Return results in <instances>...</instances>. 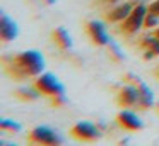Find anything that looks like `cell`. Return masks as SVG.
<instances>
[{"label": "cell", "mask_w": 159, "mask_h": 146, "mask_svg": "<svg viewBox=\"0 0 159 146\" xmlns=\"http://www.w3.org/2000/svg\"><path fill=\"white\" fill-rule=\"evenodd\" d=\"M28 141L31 144H43V146H57L62 144L63 139L58 136V132H55L52 127L46 126H38V127L31 129L28 134Z\"/></svg>", "instance_id": "obj_4"}, {"label": "cell", "mask_w": 159, "mask_h": 146, "mask_svg": "<svg viewBox=\"0 0 159 146\" xmlns=\"http://www.w3.org/2000/svg\"><path fill=\"white\" fill-rule=\"evenodd\" d=\"M154 36H156V37H157V39H159V27H157V29L154 31Z\"/></svg>", "instance_id": "obj_18"}, {"label": "cell", "mask_w": 159, "mask_h": 146, "mask_svg": "<svg viewBox=\"0 0 159 146\" xmlns=\"http://www.w3.org/2000/svg\"><path fill=\"white\" fill-rule=\"evenodd\" d=\"M147 9H149V12H152V14H156V15H159V0L152 2L151 5L147 7Z\"/></svg>", "instance_id": "obj_17"}, {"label": "cell", "mask_w": 159, "mask_h": 146, "mask_svg": "<svg viewBox=\"0 0 159 146\" xmlns=\"http://www.w3.org/2000/svg\"><path fill=\"white\" fill-rule=\"evenodd\" d=\"M137 87H139V97H140L139 98V109H151L152 104H154V95H152V92L142 81Z\"/></svg>", "instance_id": "obj_13"}, {"label": "cell", "mask_w": 159, "mask_h": 146, "mask_svg": "<svg viewBox=\"0 0 159 146\" xmlns=\"http://www.w3.org/2000/svg\"><path fill=\"white\" fill-rule=\"evenodd\" d=\"M157 75H159V73H157Z\"/></svg>", "instance_id": "obj_22"}, {"label": "cell", "mask_w": 159, "mask_h": 146, "mask_svg": "<svg viewBox=\"0 0 159 146\" xmlns=\"http://www.w3.org/2000/svg\"><path fill=\"white\" fill-rule=\"evenodd\" d=\"M139 87L137 85H125L118 90L116 102L120 107H139Z\"/></svg>", "instance_id": "obj_6"}, {"label": "cell", "mask_w": 159, "mask_h": 146, "mask_svg": "<svg viewBox=\"0 0 159 146\" xmlns=\"http://www.w3.org/2000/svg\"><path fill=\"white\" fill-rule=\"evenodd\" d=\"M134 5L135 3H132V2H127V3H121V5H118V7H113V9L110 10V12L104 15V19L108 20V22H113V24H120L121 20H125L127 19V15L132 12V9H134Z\"/></svg>", "instance_id": "obj_9"}, {"label": "cell", "mask_w": 159, "mask_h": 146, "mask_svg": "<svg viewBox=\"0 0 159 146\" xmlns=\"http://www.w3.org/2000/svg\"><path fill=\"white\" fill-rule=\"evenodd\" d=\"M34 90H38L41 95H46L53 100V105L58 107L60 104L65 102L63 98V85L57 80L55 75L45 73L34 80Z\"/></svg>", "instance_id": "obj_2"}, {"label": "cell", "mask_w": 159, "mask_h": 146, "mask_svg": "<svg viewBox=\"0 0 159 146\" xmlns=\"http://www.w3.org/2000/svg\"><path fill=\"white\" fill-rule=\"evenodd\" d=\"M46 3H55V0H45Z\"/></svg>", "instance_id": "obj_20"}, {"label": "cell", "mask_w": 159, "mask_h": 146, "mask_svg": "<svg viewBox=\"0 0 159 146\" xmlns=\"http://www.w3.org/2000/svg\"><path fill=\"white\" fill-rule=\"evenodd\" d=\"M53 41L60 49H70L72 48V39H70V34L67 29L63 27H57L53 31Z\"/></svg>", "instance_id": "obj_12"}, {"label": "cell", "mask_w": 159, "mask_h": 146, "mask_svg": "<svg viewBox=\"0 0 159 146\" xmlns=\"http://www.w3.org/2000/svg\"><path fill=\"white\" fill-rule=\"evenodd\" d=\"M86 32L89 36V39L93 41L96 46H106L110 43L108 39L106 29H104V24L99 22V20H91V22L86 24Z\"/></svg>", "instance_id": "obj_7"}, {"label": "cell", "mask_w": 159, "mask_h": 146, "mask_svg": "<svg viewBox=\"0 0 159 146\" xmlns=\"http://www.w3.org/2000/svg\"><path fill=\"white\" fill-rule=\"evenodd\" d=\"M116 124L125 131H139V129H142V121L132 111H121L116 115Z\"/></svg>", "instance_id": "obj_8"}, {"label": "cell", "mask_w": 159, "mask_h": 146, "mask_svg": "<svg viewBox=\"0 0 159 146\" xmlns=\"http://www.w3.org/2000/svg\"><path fill=\"white\" fill-rule=\"evenodd\" d=\"M39 92L38 90H29V88H19V90H16V97L19 98V100H26V102H31L34 100L36 97H38Z\"/></svg>", "instance_id": "obj_14"}, {"label": "cell", "mask_w": 159, "mask_h": 146, "mask_svg": "<svg viewBox=\"0 0 159 146\" xmlns=\"http://www.w3.org/2000/svg\"><path fill=\"white\" fill-rule=\"evenodd\" d=\"M70 136L74 139L80 143H93L96 139H99L101 132L98 131V127L91 122H77V124L72 126L70 129Z\"/></svg>", "instance_id": "obj_5"}, {"label": "cell", "mask_w": 159, "mask_h": 146, "mask_svg": "<svg viewBox=\"0 0 159 146\" xmlns=\"http://www.w3.org/2000/svg\"><path fill=\"white\" fill-rule=\"evenodd\" d=\"M157 24H159V15L149 12V9H147V14L144 17V27L145 29H151V27H156Z\"/></svg>", "instance_id": "obj_15"}, {"label": "cell", "mask_w": 159, "mask_h": 146, "mask_svg": "<svg viewBox=\"0 0 159 146\" xmlns=\"http://www.w3.org/2000/svg\"><path fill=\"white\" fill-rule=\"evenodd\" d=\"M157 111H159V105H157Z\"/></svg>", "instance_id": "obj_21"}, {"label": "cell", "mask_w": 159, "mask_h": 146, "mask_svg": "<svg viewBox=\"0 0 159 146\" xmlns=\"http://www.w3.org/2000/svg\"><path fill=\"white\" fill-rule=\"evenodd\" d=\"M139 46L145 51L144 60H151L152 56H159V39L152 34V36H144L139 39Z\"/></svg>", "instance_id": "obj_10"}, {"label": "cell", "mask_w": 159, "mask_h": 146, "mask_svg": "<svg viewBox=\"0 0 159 146\" xmlns=\"http://www.w3.org/2000/svg\"><path fill=\"white\" fill-rule=\"evenodd\" d=\"M0 36H2V41L7 43V41H12L16 36H17V24L11 19L9 15H2L0 19Z\"/></svg>", "instance_id": "obj_11"}, {"label": "cell", "mask_w": 159, "mask_h": 146, "mask_svg": "<svg viewBox=\"0 0 159 146\" xmlns=\"http://www.w3.org/2000/svg\"><path fill=\"white\" fill-rule=\"evenodd\" d=\"M0 126H2V129H4V131H9V132H17L19 129H21V126H19L17 122L11 121V119H4Z\"/></svg>", "instance_id": "obj_16"}, {"label": "cell", "mask_w": 159, "mask_h": 146, "mask_svg": "<svg viewBox=\"0 0 159 146\" xmlns=\"http://www.w3.org/2000/svg\"><path fill=\"white\" fill-rule=\"evenodd\" d=\"M147 14V7L140 2H135L132 12L127 15V19L120 22V31L127 36H132V34L139 32V31L144 27V17Z\"/></svg>", "instance_id": "obj_3"}, {"label": "cell", "mask_w": 159, "mask_h": 146, "mask_svg": "<svg viewBox=\"0 0 159 146\" xmlns=\"http://www.w3.org/2000/svg\"><path fill=\"white\" fill-rule=\"evenodd\" d=\"M43 68H45V60L41 53L34 49H28L4 58V71L16 81L31 77H39Z\"/></svg>", "instance_id": "obj_1"}, {"label": "cell", "mask_w": 159, "mask_h": 146, "mask_svg": "<svg viewBox=\"0 0 159 146\" xmlns=\"http://www.w3.org/2000/svg\"><path fill=\"white\" fill-rule=\"evenodd\" d=\"M104 2H108V3H115V2H118V0H104Z\"/></svg>", "instance_id": "obj_19"}]
</instances>
